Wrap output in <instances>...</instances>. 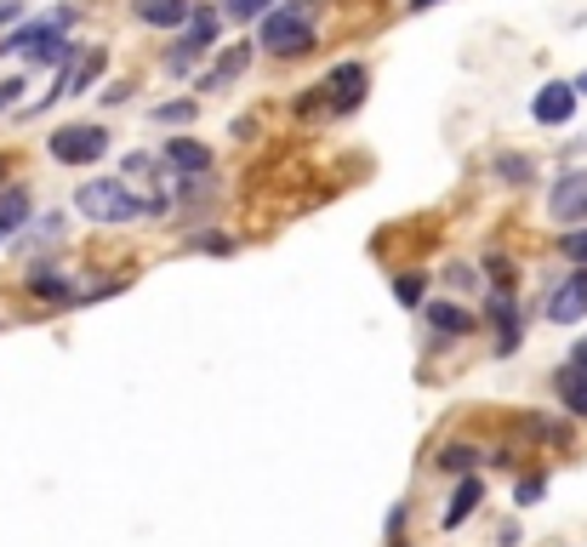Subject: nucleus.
I'll use <instances>...</instances> for the list:
<instances>
[{"instance_id":"a211bd4d","label":"nucleus","mask_w":587,"mask_h":547,"mask_svg":"<svg viewBox=\"0 0 587 547\" xmlns=\"http://www.w3.org/2000/svg\"><path fill=\"white\" fill-rule=\"evenodd\" d=\"M433 462L446 468V473H473V468H479V451H473V445H446Z\"/></svg>"},{"instance_id":"6ab92c4d","label":"nucleus","mask_w":587,"mask_h":547,"mask_svg":"<svg viewBox=\"0 0 587 547\" xmlns=\"http://www.w3.org/2000/svg\"><path fill=\"white\" fill-rule=\"evenodd\" d=\"M497 177H508L513 188H525V183L536 177V166H530V160H519V155H502V160H497Z\"/></svg>"},{"instance_id":"1a4fd4ad","label":"nucleus","mask_w":587,"mask_h":547,"mask_svg":"<svg viewBox=\"0 0 587 547\" xmlns=\"http://www.w3.org/2000/svg\"><path fill=\"white\" fill-rule=\"evenodd\" d=\"M131 12L137 23H149V29H183L188 23V0H131Z\"/></svg>"},{"instance_id":"a878e982","label":"nucleus","mask_w":587,"mask_h":547,"mask_svg":"<svg viewBox=\"0 0 587 547\" xmlns=\"http://www.w3.org/2000/svg\"><path fill=\"white\" fill-rule=\"evenodd\" d=\"M18 12H23V0H0V29H7Z\"/></svg>"},{"instance_id":"412c9836","label":"nucleus","mask_w":587,"mask_h":547,"mask_svg":"<svg viewBox=\"0 0 587 547\" xmlns=\"http://www.w3.org/2000/svg\"><path fill=\"white\" fill-rule=\"evenodd\" d=\"M223 18L252 23V18H263V0H223Z\"/></svg>"},{"instance_id":"b1692460","label":"nucleus","mask_w":587,"mask_h":547,"mask_svg":"<svg viewBox=\"0 0 587 547\" xmlns=\"http://www.w3.org/2000/svg\"><path fill=\"white\" fill-rule=\"evenodd\" d=\"M394 296H400V303H422V274H405V280H394Z\"/></svg>"},{"instance_id":"6e6552de","label":"nucleus","mask_w":587,"mask_h":547,"mask_svg":"<svg viewBox=\"0 0 587 547\" xmlns=\"http://www.w3.org/2000/svg\"><path fill=\"white\" fill-rule=\"evenodd\" d=\"M530 115L542 120V126H565V120L576 115V86H565V80H548L542 91L530 97Z\"/></svg>"},{"instance_id":"f03ea898","label":"nucleus","mask_w":587,"mask_h":547,"mask_svg":"<svg viewBox=\"0 0 587 547\" xmlns=\"http://www.w3.org/2000/svg\"><path fill=\"white\" fill-rule=\"evenodd\" d=\"M257 46H263V52H274V58H297V52H309V46H314V12L303 7V0H285V7L263 12V23H257Z\"/></svg>"},{"instance_id":"393cba45","label":"nucleus","mask_w":587,"mask_h":547,"mask_svg":"<svg viewBox=\"0 0 587 547\" xmlns=\"http://www.w3.org/2000/svg\"><path fill=\"white\" fill-rule=\"evenodd\" d=\"M18 91H23L18 75H12V80H0V109H12V104H18Z\"/></svg>"},{"instance_id":"5701e85b","label":"nucleus","mask_w":587,"mask_h":547,"mask_svg":"<svg viewBox=\"0 0 587 547\" xmlns=\"http://www.w3.org/2000/svg\"><path fill=\"white\" fill-rule=\"evenodd\" d=\"M542 490H548V479L536 473V479H519V490H513V496H519V508H536V502H542Z\"/></svg>"},{"instance_id":"20e7f679","label":"nucleus","mask_w":587,"mask_h":547,"mask_svg":"<svg viewBox=\"0 0 587 547\" xmlns=\"http://www.w3.org/2000/svg\"><path fill=\"white\" fill-rule=\"evenodd\" d=\"M69 18H75V12L63 7V12H52V18H35V23H23V29H12V35H0V58H12V52L29 58V52H40V46H52V40L69 29Z\"/></svg>"},{"instance_id":"f257e3e1","label":"nucleus","mask_w":587,"mask_h":547,"mask_svg":"<svg viewBox=\"0 0 587 547\" xmlns=\"http://www.w3.org/2000/svg\"><path fill=\"white\" fill-rule=\"evenodd\" d=\"M75 212L91 217V223H137V217H149L160 206L143 201V194H131L126 177H91V183L75 188Z\"/></svg>"},{"instance_id":"4be33fe9","label":"nucleus","mask_w":587,"mask_h":547,"mask_svg":"<svg viewBox=\"0 0 587 547\" xmlns=\"http://www.w3.org/2000/svg\"><path fill=\"white\" fill-rule=\"evenodd\" d=\"M155 120H160V126H188V120H194V104H160Z\"/></svg>"},{"instance_id":"aec40b11","label":"nucleus","mask_w":587,"mask_h":547,"mask_svg":"<svg viewBox=\"0 0 587 547\" xmlns=\"http://www.w3.org/2000/svg\"><path fill=\"white\" fill-rule=\"evenodd\" d=\"M559 245H565V257H570L576 268H587V228H581V223H576V228H565V240H559Z\"/></svg>"},{"instance_id":"9d476101","label":"nucleus","mask_w":587,"mask_h":547,"mask_svg":"<svg viewBox=\"0 0 587 547\" xmlns=\"http://www.w3.org/2000/svg\"><path fill=\"white\" fill-rule=\"evenodd\" d=\"M166 166H177V172H212V148L206 143H194V137H166Z\"/></svg>"},{"instance_id":"0eeeda50","label":"nucleus","mask_w":587,"mask_h":547,"mask_svg":"<svg viewBox=\"0 0 587 547\" xmlns=\"http://www.w3.org/2000/svg\"><path fill=\"white\" fill-rule=\"evenodd\" d=\"M581 314H587V268L565 274V285L548 296V320H554V325H576Z\"/></svg>"},{"instance_id":"ddd939ff","label":"nucleus","mask_w":587,"mask_h":547,"mask_svg":"<svg viewBox=\"0 0 587 547\" xmlns=\"http://www.w3.org/2000/svg\"><path fill=\"white\" fill-rule=\"evenodd\" d=\"M29 223V194L23 188H0V245Z\"/></svg>"},{"instance_id":"9b49d317","label":"nucleus","mask_w":587,"mask_h":547,"mask_svg":"<svg viewBox=\"0 0 587 547\" xmlns=\"http://www.w3.org/2000/svg\"><path fill=\"white\" fill-rule=\"evenodd\" d=\"M554 388H559V406H565L570 417H587V371H581V365H565V371L554 377Z\"/></svg>"},{"instance_id":"c85d7f7f","label":"nucleus","mask_w":587,"mask_h":547,"mask_svg":"<svg viewBox=\"0 0 587 547\" xmlns=\"http://www.w3.org/2000/svg\"><path fill=\"white\" fill-rule=\"evenodd\" d=\"M576 97H587V75H576Z\"/></svg>"},{"instance_id":"bb28decb","label":"nucleus","mask_w":587,"mask_h":547,"mask_svg":"<svg viewBox=\"0 0 587 547\" xmlns=\"http://www.w3.org/2000/svg\"><path fill=\"white\" fill-rule=\"evenodd\" d=\"M451 285H462V291H468V285H473V268H462V263H451Z\"/></svg>"},{"instance_id":"39448f33","label":"nucleus","mask_w":587,"mask_h":547,"mask_svg":"<svg viewBox=\"0 0 587 547\" xmlns=\"http://www.w3.org/2000/svg\"><path fill=\"white\" fill-rule=\"evenodd\" d=\"M548 212H554V223H565V228L587 223V172H565V177L554 183Z\"/></svg>"},{"instance_id":"4468645a","label":"nucleus","mask_w":587,"mask_h":547,"mask_svg":"<svg viewBox=\"0 0 587 547\" xmlns=\"http://www.w3.org/2000/svg\"><path fill=\"white\" fill-rule=\"evenodd\" d=\"M479 496H485V485H479L473 473H462V485H457V496H451V508H446V530H457V525H468V519H473Z\"/></svg>"},{"instance_id":"f8f14e48","label":"nucleus","mask_w":587,"mask_h":547,"mask_svg":"<svg viewBox=\"0 0 587 547\" xmlns=\"http://www.w3.org/2000/svg\"><path fill=\"white\" fill-rule=\"evenodd\" d=\"M246 64H252V46H228V52H223V58H217L206 75H200V91H217V86H228V80H234L239 69H246Z\"/></svg>"},{"instance_id":"dca6fc26","label":"nucleus","mask_w":587,"mask_h":547,"mask_svg":"<svg viewBox=\"0 0 587 547\" xmlns=\"http://www.w3.org/2000/svg\"><path fill=\"white\" fill-rule=\"evenodd\" d=\"M491 325L502 331V354H508V348L519 342V309H513V296H508V291L491 296Z\"/></svg>"},{"instance_id":"7ed1b4c3","label":"nucleus","mask_w":587,"mask_h":547,"mask_svg":"<svg viewBox=\"0 0 587 547\" xmlns=\"http://www.w3.org/2000/svg\"><path fill=\"white\" fill-rule=\"evenodd\" d=\"M46 148H52L58 166H91L109 155V131L104 126H58Z\"/></svg>"},{"instance_id":"cd10ccee","label":"nucleus","mask_w":587,"mask_h":547,"mask_svg":"<svg viewBox=\"0 0 587 547\" xmlns=\"http://www.w3.org/2000/svg\"><path fill=\"white\" fill-rule=\"evenodd\" d=\"M570 365H581V371H587V336H581V342L570 348Z\"/></svg>"},{"instance_id":"f3484780","label":"nucleus","mask_w":587,"mask_h":547,"mask_svg":"<svg viewBox=\"0 0 587 547\" xmlns=\"http://www.w3.org/2000/svg\"><path fill=\"white\" fill-rule=\"evenodd\" d=\"M29 291L46 296V303H69V296H75V285H69L58 268H35V274H29Z\"/></svg>"},{"instance_id":"2eb2a0df","label":"nucleus","mask_w":587,"mask_h":547,"mask_svg":"<svg viewBox=\"0 0 587 547\" xmlns=\"http://www.w3.org/2000/svg\"><path fill=\"white\" fill-rule=\"evenodd\" d=\"M422 314H428V325H433V331H446V336H468V331H473V314H468V309H457V303H428Z\"/></svg>"},{"instance_id":"423d86ee","label":"nucleus","mask_w":587,"mask_h":547,"mask_svg":"<svg viewBox=\"0 0 587 547\" xmlns=\"http://www.w3.org/2000/svg\"><path fill=\"white\" fill-rule=\"evenodd\" d=\"M320 91H331V109H336V115L360 109V97H365V64H336V69L320 80Z\"/></svg>"},{"instance_id":"c756f323","label":"nucleus","mask_w":587,"mask_h":547,"mask_svg":"<svg viewBox=\"0 0 587 547\" xmlns=\"http://www.w3.org/2000/svg\"><path fill=\"white\" fill-rule=\"evenodd\" d=\"M0 183H7V160H0Z\"/></svg>"}]
</instances>
